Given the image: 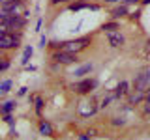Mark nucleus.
<instances>
[{
	"instance_id": "nucleus-2",
	"label": "nucleus",
	"mask_w": 150,
	"mask_h": 140,
	"mask_svg": "<svg viewBox=\"0 0 150 140\" xmlns=\"http://www.w3.org/2000/svg\"><path fill=\"white\" fill-rule=\"evenodd\" d=\"M23 34H4L0 37V52L2 50H13L21 45Z\"/></svg>"
},
{
	"instance_id": "nucleus-16",
	"label": "nucleus",
	"mask_w": 150,
	"mask_h": 140,
	"mask_svg": "<svg viewBox=\"0 0 150 140\" xmlns=\"http://www.w3.org/2000/svg\"><path fill=\"white\" fill-rule=\"evenodd\" d=\"M32 54H34V49H32L30 45L25 49V52H23V58H21V64L23 65H28V62H30V58H32Z\"/></svg>"
},
{
	"instance_id": "nucleus-21",
	"label": "nucleus",
	"mask_w": 150,
	"mask_h": 140,
	"mask_svg": "<svg viewBox=\"0 0 150 140\" xmlns=\"http://www.w3.org/2000/svg\"><path fill=\"white\" fill-rule=\"evenodd\" d=\"M4 121H6V123H9V125H15V120H13L11 114H4Z\"/></svg>"
},
{
	"instance_id": "nucleus-9",
	"label": "nucleus",
	"mask_w": 150,
	"mask_h": 140,
	"mask_svg": "<svg viewBox=\"0 0 150 140\" xmlns=\"http://www.w3.org/2000/svg\"><path fill=\"white\" fill-rule=\"evenodd\" d=\"M92 69H94V65L92 64H83V65H79L77 69H75V73H73V77H77V78H83L84 75H88V73H92Z\"/></svg>"
},
{
	"instance_id": "nucleus-24",
	"label": "nucleus",
	"mask_w": 150,
	"mask_h": 140,
	"mask_svg": "<svg viewBox=\"0 0 150 140\" xmlns=\"http://www.w3.org/2000/svg\"><path fill=\"white\" fill-rule=\"evenodd\" d=\"M8 17H9V13H6L4 9H0V22H2V21H6Z\"/></svg>"
},
{
	"instance_id": "nucleus-6",
	"label": "nucleus",
	"mask_w": 150,
	"mask_h": 140,
	"mask_svg": "<svg viewBox=\"0 0 150 140\" xmlns=\"http://www.w3.org/2000/svg\"><path fill=\"white\" fill-rule=\"evenodd\" d=\"M133 90L143 92V93H146V92L150 90V71H143V73H139L137 77H135V80H133Z\"/></svg>"
},
{
	"instance_id": "nucleus-26",
	"label": "nucleus",
	"mask_w": 150,
	"mask_h": 140,
	"mask_svg": "<svg viewBox=\"0 0 150 140\" xmlns=\"http://www.w3.org/2000/svg\"><path fill=\"white\" fill-rule=\"evenodd\" d=\"M26 93H28V88H26V86H23L21 90H19V93H17V95H26Z\"/></svg>"
},
{
	"instance_id": "nucleus-5",
	"label": "nucleus",
	"mask_w": 150,
	"mask_h": 140,
	"mask_svg": "<svg viewBox=\"0 0 150 140\" xmlns=\"http://www.w3.org/2000/svg\"><path fill=\"white\" fill-rule=\"evenodd\" d=\"M0 9H4V11L9 13V15H23V17H25V11H26L23 0H9V2L2 4Z\"/></svg>"
},
{
	"instance_id": "nucleus-22",
	"label": "nucleus",
	"mask_w": 150,
	"mask_h": 140,
	"mask_svg": "<svg viewBox=\"0 0 150 140\" xmlns=\"http://www.w3.org/2000/svg\"><path fill=\"white\" fill-rule=\"evenodd\" d=\"M111 123H112V125H124V123H126V120H124V118H112Z\"/></svg>"
},
{
	"instance_id": "nucleus-3",
	"label": "nucleus",
	"mask_w": 150,
	"mask_h": 140,
	"mask_svg": "<svg viewBox=\"0 0 150 140\" xmlns=\"http://www.w3.org/2000/svg\"><path fill=\"white\" fill-rule=\"evenodd\" d=\"M96 86H98V80H96V78H83V80L71 84L69 88H71V92L79 93V95H86V93H90Z\"/></svg>"
},
{
	"instance_id": "nucleus-10",
	"label": "nucleus",
	"mask_w": 150,
	"mask_h": 140,
	"mask_svg": "<svg viewBox=\"0 0 150 140\" xmlns=\"http://www.w3.org/2000/svg\"><path fill=\"white\" fill-rule=\"evenodd\" d=\"M129 93V82L128 80H122L118 86L115 88V97H124Z\"/></svg>"
},
{
	"instance_id": "nucleus-15",
	"label": "nucleus",
	"mask_w": 150,
	"mask_h": 140,
	"mask_svg": "<svg viewBox=\"0 0 150 140\" xmlns=\"http://www.w3.org/2000/svg\"><path fill=\"white\" fill-rule=\"evenodd\" d=\"M15 106H17L15 101H6V103L0 105V112H2V114H11V112L15 110Z\"/></svg>"
},
{
	"instance_id": "nucleus-11",
	"label": "nucleus",
	"mask_w": 150,
	"mask_h": 140,
	"mask_svg": "<svg viewBox=\"0 0 150 140\" xmlns=\"http://www.w3.org/2000/svg\"><path fill=\"white\" fill-rule=\"evenodd\" d=\"M128 8H126L124 6V4H120V6H116L115 9H112V11H111V17L112 19H115V21H118V19H122V17H126V15H128Z\"/></svg>"
},
{
	"instance_id": "nucleus-8",
	"label": "nucleus",
	"mask_w": 150,
	"mask_h": 140,
	"mask_svg": "<svg viewBox=\"0 0 150 140\" xmlns=\"http://www.w3.org/2000/svg\"><path fill=\"white\" fill-rule=\"evenodd\" d=\"M81 9H92V11H100V4H88V2H73L69 4V11H81Z\"/></svg>"
},
{
	"instance_id": "nucleus-1",
	"label": "nucleus",
	"mask_w": 150,
	"mask_h": 140,
	"mask_svg": "<svg viewBox=\"0 0 150 140\" xmlns=\"http://www.w3.org/2000/svg\"><path fill=\"white\" fill-rule=\"evenodd\" d=\"M92 43V37H79V39H71V41H49L51 47H54L56 50H66V52H73L79 54L81 50H84L88 45Z\"/></svg>"
},
{
	"instance_id": "nucleus-30",
	"label": "nucleus",
	"mask_w": 150,
	"mask_h": 140,
	"mask_svg": "<svg viewBox=\"0 0 150 140\" xmlns=\"http://www.w3.org/2000/svg\"><path fill=\"white\" fill-rule=\"evenodd\" d=\"M0 95H2V92H0Z\"/></svg>"
},
{
	"instance_id": "nucleus-4",
	"label": "nucleus",
	"mask_w": 150,
	"mask_h": 140,
	"mask_svg": "<svg viewBox=\"0 0 150 140\" xmlns=\"http://www.w3.org/2000/svg\"><path fill=\"white\" fill-rule=\"evenodd\" d=\"M53 62L60 64V65H69V64H77L79 62V56L73 54V52H66V50H54L51 54Z\"/></svg>"
},
{
	"instance_id": "nucleus-17",
	"label": "nucleus",
	"mask_w": 150,
	"mask_h": 140,
	"mask_svg": "<svg viewBox=\"0 0 150 140\" xmlns=\"http://www.w3.org/2000/svg\"><path fill=\"white\" fill-rule=\"evenodd\" d=\"M9 90H11V80H9V78H6V80L0 82V92H2V95H4V93H8Z\"/></svg>"
},
{
	"instance_id": "nucleus-29",
	"label": "nucleus",
	"mask_w": 150,
	"mask_h": 140,
	"mask_svg": "<svg viewBox=\"0 0 150 140\" xmlns=\"http://www.w3.org/2000/svg\"><path fill=\"white\" fill-rule=\"evenodd\" d=\"M86 134H88V136H90V138H92V136H94V134H96V131H94V129H90V131H86Z\"/></svg>"
},
{
	"instance_id": "nucleus-14",
	"label": "nucleus",
	"mask_w": 150,
	"mask_h": 140,
	"mask_svg": "<svg viewBox=\"0 0 150 140\" xmlns=\"http://www.w3.org/2000/svg\"><path fill=\"white\" fill-rule=\"evenodd\" d=\"M118 28H120V22L115 21V19H112V21H109V22H105V24H101V30L105 32V34H107V32H116Z\"/></svg>"
},
{
	"instance_id": "nucleus-12",
	"label": "nucleus",
	"mask_w": 150,
	"mask_h": 140,
	"mask_svg": "<svg viewBox=\"0 0 150 140\" xmlns=\"http://www.w3.org/2000/svg\"><path fill=\"white\" fill-rule=\"evenodd\" d=\"M40 133L43 134V136H53V125L47 120H41L40 121Z\"/></svg>"
},
{
	"instance_id": "nucleus-13",
	"label": "nucleus",
	"mask_w": 150,
	"mask_h": 140,
	"mask_svg": "<svg viewBox=\"0 0 150 140\" xmlns=\"http://www.w3.org/2000/svg\"><path fill=\"white\" fill-rule=\"evenodd\" d=\"M144 95H146V93L135 90V93H131V95L128 97V103H129V105H139V103H143V101H144Z\"/></svg>"
},
{
	"instance_id": "nucleus-25",
	"label": "nucleus",
	"mask_w": 150,
	"mask_h": 140,
	"mask_svg": "<svg viewBox=\"0 0 150 140\" xmlns=\"http://www.w3.org/2000/svg\"><path fill=\"white\" fill-rule=\"evenodd\" d=\"M64 2H71V0H51V6H58V4H64Z\"/></svg>"
},
{
	"instance_id": "nucleus-20",
	"label": "nucleus",
	"mask_w": 150,
	"mask_h": 140,
	"mask_svg": "<svg viewBox=\"0 0 150 140\" xmlns=\"http://www.w3.org/2000/svg\"><path fill=\"white\" fill-rule=\"evenodd\" d=\"M107 4H115V2H120V4H135V2H141V0H105Z\"/></svg>"
},
{
	"instance_id": "nucleus-23",
	"label": "nucleus",
	"mask_w": 150,
	"mask_h": 140,
	"mask_svg": "<svg viewBox=\"0 0 150 140\" xmlns=\"http://www.w3.org/2000/svg\"><path fill=\"white\" fill-rule=\"evenodd\" d=\"M47 45H49V39H47L45 36H41V39H40V47H41V49H45Z\"/></svg>"
},
{
	"instance_id": "nucleus-27",
	"label": "nucleus",
	"mask_w": 150,
	"mask_h": 140,
	"mask_svg": "<svg viewBox=\"0 0 150 140\" xmlns=\"http://www.w3.org/2000/svg\"><path fill=\"white\" fill-rule=\"evenodd\" d=\"M41 22H43V21H41V19H38V22H36V32L41 30Z\"/></svg>"
},
{
	"instance_id": "nucleus-7",
	"label": "nucleus",
	"mask_w": 150,
	"mask_h": 140,
	"mask_svg": "<svg viewBox=\"0 0 150 140\" xmlns=\"http://www.w3.org/2000/svg\"><path fill=\"white\" fill-rule=\"evenodd\" d=\"M107 43H109L112 49H120L126 43V37L120 34V32H107Z\"/></svg>"
},
{
	"instance_id": "nucleus-19",
	"label": "nucleus",
	"mask_w": 150,
	"mask_h": 140,
	"mask_svg": "<svg viewBox=\"0 0 150 140\" xmlns=\"http://www.w3.org/2000/svg\"><path fill=\"white\" fill-rule=\"evenodd\" d=\"M8 67H9V60L4 58V56H0V71H6Z\"/></svg>"
},
{
	"instance_id": "nucleus-18",
	"label": "nucleus",
	"mask_w": 150,
	"mask_h": 140,
	"mask_svg": "<svg viewBox=\"0 0 150 140\" xmlns=\"http://www.w3.org/2000/svg\"><path fill=\"white\" fill-rule=\"evenodd\" d=\"M41 110H43V99H41V97H36V114L41 116Z\"/></svg>"
},
{
	"instance_id": "nucleus-28",
	"label": "nucleus",
	"mask_w": 150,
	"mask_h": 140,
	"mask_svg": "<svg viewBox=\"0 0 150 140\" xmlns=\"http://www.w3.org/2000/svg\"><path fill=\"white\" fill-rule=\"evenodd\" d=\"M79 140H90V136H88V134L84 133V134H81V136H79Z\"/></svg>"
}]
</instances>
